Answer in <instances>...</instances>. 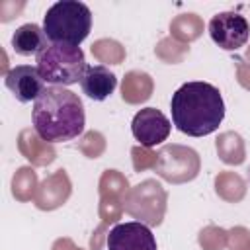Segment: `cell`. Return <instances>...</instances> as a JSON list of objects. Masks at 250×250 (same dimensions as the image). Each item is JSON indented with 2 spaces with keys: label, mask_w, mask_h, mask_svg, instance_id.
<instances>
[{
  "label": "cell",
  "mask_w": 250,
  "mask_h": 250,
  "mask_svg": "<svg viewBox=\"0 0 250 250\" xmlns=\"http://www.w3.org/2000/svg\"><path fill=\"white\" fill-rule=\"evenodd\" d=\"M33 129L47 143H66L82 135L86 125L84 105L78 94L62 86H47L33 102Z\"/></svg>",
  "instance_id": "6da1fadb"
},
{
  "label": "cell",
  "mask_w": 250,
  "mask_h": 250,
  "mask_svg": "<svg viewBox=\"0 0 250 250\" xmlns=\"http://www.w3.org/2000/svg\"><path fill=\"white\" fill-rule=\"evenodd\" d=\"M170 109L176 129L189 137H205L217 131L225 119L223 96L209 82L182 84L172 94Z\"/></svg>",
  "instance_id": "7a4b0ae2"
},
{
  "label": "cell",
  "mask_w": 250,
  "mask_h": 250,
  "mask_svg": "<svg viewBox=\"0 0 250 250\" xmlns=\"http://www.w3.org/2000/svg\"><path fill=\"white\" fill-rule=\"evenodd\" d=\"M92 29V12L86 4L76 0L55 2L45 18L43 31L51 43H64L78 47Z\"/></svg>",
  "instance_id": "3957f363"
},
{
  "label": "cell",
  "mask_w": 250,
  "mask_h": 250,
  "mask_svg": "<svg viewBox=\"0 0 250 250\" xmlns=\"http://www.w3.org/2000/svg\"><path fill=\"white\" fill-rule=\"evenodd\" d=\"M86 57L80 47L64 43H49L37 55V70L51 86H70L82 80L86 72Z\"/></svg>",
  "instance_id": "277c9868"
},
{
  "label": "cell",
  "mask_w": 250,
  "mask_h": 250,
  "mask_svg": "<svg viewBox=\"0 0 250 250\" xmlns=\"http://www.w3.org/2000/svg\"><path fill=\"white\" fill-rule=\"evenodd\" d=\"M211 39L225 51H236L246 45L250 37V25L244 16L236 12H221L209 21Z\"/></svg>",
  "instance_id": "5b68a950"
},
{
  "label": "cell",
  "mask_w": 250,
  "mask_h": 250,
  "mask_svg": "<svg viewBox=\"0 0 250 250\" xmlns=\"http://www.w3.org/2000/svg\"><path fill=\"white\" fill-rule=\"evenodd\" d=\"M170 129H172L170 119L156 107H145L137 111L131 123L133 137L146 148L156 146L162 141H166L170 135Z\"/></svg>",
  "instance_id": "8992f818"
},
{
  "label": "cell",
  "mask_w": 250,
  "mask_h": 250,
  "mask_svg": "<svg viewBox=\"0 0 250 250\" xmlns=\"http://www.w3.org/2000/svg\"><path fill=\"white\" fill-rule=\"evenodd\" d=\"M107 250H156V238L145 223H119L107 234Z\"/></svg>",
  "instance_id": "52a82bcc"
},
{
  "label": "cell",
  "mask_w": 250,
  "mask_h": 250,
  "mask_svg": "<svg viewBox=\"0 0 250 250\" xmlns=\"http://www.w3.org/2000/svg\"><path fill=\"white\" fill-rule=\"evenodd\" d=\"M4 84L14 94V98L21 104L35 102L45 90L43 76L39 74L37 66H31V64H18L10 68L4 76Z\"/></svg>",
  "instance_id": "ba28073f"
},
{
  "label": "cell",
  "mask_w": 250,
  "mask_h": 250,
  "mask_svg": "<svg viewBox=\"0 0 250 250\" xmlns=\"http://www.w3.org/2000/svg\"><path fill=\"white\" fill-rule=\"evenodd\" d=\"M80 86H82V92L96 100V102H104L105 98H109L117 86V78L115 74L104 66V64H90L80 80Z\"/></svg>",
  "instance_id": "9c48e42d"
},
{
  "label": "cell",
  "mask_w": 250,
  "mask_h": 250,
  "mask_svg": "<svg viewBox=\"0 0 250 250\" xmlns=\"http://www.w3.org/2000/svg\"><path fill=\"white\" fill-rule=\"evenodd\" d=\"M47 45V35L37 23H23L12 35V49L21 57L39 55Z\"/></svg>",
  "instance_id": "30bf717a"
}]
</instances>
